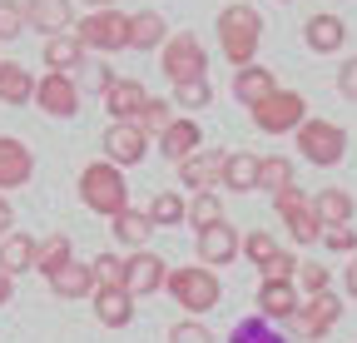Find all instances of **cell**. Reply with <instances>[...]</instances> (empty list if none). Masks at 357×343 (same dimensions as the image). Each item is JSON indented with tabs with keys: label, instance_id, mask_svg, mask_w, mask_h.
<instances>
[{
	"label": "cell",
	"instance_id": "1",
	"mask_svg": "<svg viewBox=\"0 0 357 343\" xmlns=\"http://www.w3.org/2000/svg\"><path fill=\"white\" fill-rule=\"evenodd\" d=\"M258 45H263V15L253 6H243V0L223 6L218 10V50H223V60L234 70H248L258 60Z\"/></svg>",
	"mask_w": 357,
	"mask_h": 343
},
{
	"label": "cell",
	"instance_id": "2",
	"mask_svg": "<svg viewBox=\"0 0 357 343\" xmlns=\"http://www.w3.org/2000/svg\"><path fill=\"white\" fill-rule=\"evenodd\" d=\"M79 199L84 209H95L100 219H119V214L129 209V180L124 169H114L109 159H95L79 169Z\"/></svg>",
	"mask_w": 357,
	"mask_h": 343
},
{
	"label": "cell",
	"instance_id": "3",
	"mask_svg": "<svg viewBox=\"0 0 357 343\" xmlns=\"http://www.w3.org/2000/svg\"><path fill=\"white\" fill-rule=\"evenodd\" d=\"M169 298L178 309H184L189 319H199V314H208V309H218V298H223V284H218V274L213 269H204V264H184V269H169Z\"/></svg>",
	"mask_w": 357,
	"mask_h": 343
},
{
	"label": "cell",
	"instance_id": "4",
	"mask_svg": "<svg viewBox=\"0 0 357 343\" xmlns=\"http://www.w3.org/2000/svg\"><path fill=\"white\" fill-rule=\"evenodd\" d=\"M159 70L169 75V85H189V80H208V50L194 30H178L164 40L159 50Z\"/></svg>",
	"mask_w": 357,
	"mask_h": 343
},
{
	"label": "cell",
	"instance_id": "5",
	"mask_svg": "<svg viewBox=\"0 0 357 343\" xmlns=\"http://www.w3.org/2000/svg\"><path fill=\"white\" fill-rule=\"evenodd\" d=\"M298 154L307 159V164H318V169H333V164H342V154H347V130L342 124H333V119H303L298 124Z\"/></svg>",
	"mask_w": 357,
	"mask_h": 343
},
{
	"label": "cell",
	"instance_id": "6",
	"mask_svg": "<svg viewBox=\"0 0 357 343\" xmlns=\"http://www.w3.org/2000/svg\"><path fill=\"white\" fill-rule=\"evenodd\" d=\"M75 40L84 50H100V55L129 50V15L124 10H89L84 20H75Z\"/></svg>",
	"mask_w": 357,
	"mask_h": 343
},
{
	"label": "cell",
	"instance_id": "7",
	"mask_svg": "<svg viewBox=\"0 0 357 343\" xmlns=\"http://www.w3.org/2000/svg\"><path fill=\"white\" fill-rule=\"evenodd\" d=\"M248 115H253V124H258L263 135H298V124L307 119V100L298 90H278V95H268Z\"/></svg>",
	"mask_w": 357,
	"mask_h": 343
},
{
	"label": "cell",
	"instance_id": "8",
	"mask_svg": "<svg viewBox=\"0 0 357 343\" xmlns=\"http://www.w3.org/2000/svg\"><path fill=\"white\" fill-rule=\"evenodd\" d=\"M342 323V298L328 289V293H318V298H303V309H298V319H293V328H298V338H328L333 328Z\"/></svg>",
	"mask_w": 357,
	"mask_h": 343
},
{
	"label": "cell",
	"instance_id": "9",
	"mask_svg": "<svg viewBox=\"0 0 357 343\" xmlns=\"http://www.w3.org/2000/svg\"><path fill=\"white\" fill-rule=\"evenodd\" d=\"M169 284V264L159 259L154 249H139L124 259V293L129 298H144V293H159Z\"/></svg>",
	"mask_w": 357,
	"mask_h": 343
},
{
	"label": "cell",
	"instance_id": "10",
	"mask_svg": "<svg viewBox=\"0 0 357 343\" xmlns=\"http://www.w3.org/2000/svg\"><path fill=\"white\" fill-rule=\"evenodd\" d=\"M35 105L50 119H75L79 115V85L70 75H40L35 80Z\"/></svg>",
	"mask_w": 357,
	"mask_h": 343
},
{
	"label": "cell",
	"instance_id": "11",
	"mask_svg": "<svg viewBox=\"0 0 357 343\" xmlns=\"http://www.w3.org/2000/svg\"><path fill=\"white\" fill-rule=\"evenodd\" d=\"M25 6V25L40 30L45 40H55V35H70L75 30V10H70V0H20Z\"/></svg>",
	"mask_w": 357,
	"mask_h": 343
},
{
	"label": "cell",
	"instance_id": "12",
	"mask_svg": "<svg viewBox=\"0 0 357 343\" xmlns=\"http://www.w3.org/2000/svg\"><path fill=\"white\" fill-rule=\"evenodd\" d=\"M303 45L312 55H337L347 45V20L333 15V10H318V15H307L303 20Z\"/></svg>",
	"mask_w": 357,
	"mask_h": 343
},
{
	"label": "cell",
	"instance_id": "13",
	"mask_svg": "<svg viewBox=\"0 0 357 343\" xmlns=\"http://www.w3.org/2000/svg\"><path fill=\"white\" fill-rule=\"evenodd\" d=\"M144 154H149V135L139 130V124H109V130H105V159L114 169L139 164Z\"/></svg>",
	"mask_w": 357,
	"mask_h": 343
},
{
	"label": "cell",
	"instance_id": "14",
	"mask_svg": "<svg viewBox=\"0 0 357 343\" xmlns=\"http://www.w3.org/2000/svg\"><path fill=\"white\" fill-rule=\"evenodd\" d=\"M30 175H35V154H30V145L15 140V135H0V194H10V189L30 184Z\"/></svg>",
	"mask_w": 357,
	"mask_h": 343
},
{
	"label": "cell",
	"instance_id": "15",
	"mask_svg": "<svg viewBox=\"0 0 357 343\" xmlns=\"http://www.w3.org/2000/svg\"><path fill=\"white\" fill-rule=\"evenodd\" d=\"M238 254H243V239H238V229H234L229 219L199 234V259H204V269H223V264H234Z\"/></svg>",
	"mask_w": 357,
	"mask_h": 343
},
{
	"label": "cell",
	"instance_id": "16",
	"mask_svg": "<svg viewBox=\"0 0 357 343\" xmlns=\"http://www.w3.org/2000/svg\"><path fill=\"white\" fill-rule=\"evenodd\" d=\"M223 154H229V149H199V154H189L184 164H178V180H184V189L208 194L213 184H223Z\"/></svg>",
	"mask_w": 357,
	"mask_h": 343
},
{
	"label": "cell",
	"instance_id": "17",
	"mask_svg": "<svg viewBox=\"0 0 357 343\" xmlns=\"http://www.w3.org/2000/svg\"><path fill=\"white\" fill-rule=\"evenodd\" d=\"M298 309H303L298 284H258V319H268V323H293Z\"/></svg>",
	"mask_w": 357,
	"mask_h": 343
},
{
	"label": "cell",
	"instance_id": "18",
	"mask_svg": "<svg viewBox=\"0 0 357 343\" xmlns=\"http://www.w3.org/2000/svg\"><path fill=\"white\" fill-rule=\"evenodd\" d=\"M144 100H149V90L139 80H114L109 90H105V115H109V124H134L139 119V110H144Z\"/></svg>",
	"mask_w": 357,
	"mask_h": 343
},
{
	"label": "cell",
	"instance_id": "19",
	"mask_svg": "<svg viewBox=\"0 0 357 343\" xmlns=\"http://www.w3.org/2000/svg\"><path fill=\"white\" fill-rule=\"evenodd\" d=\"M159 149H164V159H174V164H184L189 154H199L204 149V130L189 119V115H178L169 130L159 135Z\"/></svg>",
	"mask_w": 357,
	"mask_h": 343
},
{
	"label": "cell",
	"instance_id": "20",
	"mask_svg": "<svg viewBox=\"0 0 357 343\" xmlns=\"http://www.w3.org/2000/svg\"><path fill=\"white\" fill-rule=\"evenodd\" d=\"M234 95L248 105V110H258L268 95H278V80H273V70L268 65H248V70H234Z\"/></svg>",
	"mask_w": 357,
	"mask_h": 343
},
{
	"label": "cell",
	"instance_id": "21",
	"mask_svg": "<svg viewBox=\"0 0 357 343\" xmlns=\"http://www.w3.org/2000/svg\"><path fill=\"white\" fill-rule=\"evenodd\" d=\"M169 40V20L159 10H134L129 15V50H164Z\"/></svg>",
	"mask_w": 357,
	"mask_h": 343
},
{
	"label": "cell",
	"instance_id": "22",
	"mask_svg": "<svg viewBox=\"0 0 357 343\" xmlns=\"http://www.w3.org/2000/svg\"><path fill=\"white\" fill-rule=\"evenodd\" d=\"M258 164H263V154L229 149V154H223V189H234V194H248V189H258Z\"/></svg>",
	"mask_w": 357,
	"mask_h": 343
},
{
	"label": "cell",
	"instance_id": "23",
	"mask_svg": "<svg viewBox=\"0 0 357 343\" xmlns=\"http://www.w3.org/2000/svg\"><path fill=\"white\" fill-rule=\"evenodd\" d=\"M95 319L105 323V328H129L134 323V298L124 293V289H95Z\"/></svg>",
	"mask_w": 357,
	"mask_h": 343
},
{
	"label": "cell",
	"instance_id": "24",
	"mask_svg": "<svg viewBox=\"0 0 357 343\" xmlns=\"http://www.w3.org/2000/svg\"><path fill=\"white\" fill-rule=\"evenodd\" d=\"M50 293L55 298H95V269L84 259H70L55 279H50Z\"/></svg>",
	"mask_w": 357,
	"mask_h": 343
},
{
	"label": "cell",
	"instance_id": "25",
	"mask_svg": "<svg viewBox=\"0 0 357 343\" xmlns=\"http://www.w3.org/2000/svg\"><path fill=\"white\" fill-rule=\"evenodd\" d=\"M312 214L323 229H347L352 224V194L347 189H318L312 194Z\"/></svg>",
	"mask_w": 357,
	"mask_h": 343
},
{
	"label": "cell",
	"instance_id": "26",
	"mask_svg": "<svg viewBox=\"0 0 357 343\" xmlns=\"http://www.w3.org/2000/svg\"><path fill=\"white\" fill-rule=\"evenodd\" d=\"M35 100V75L20 60H0V105H30Z\"/></svg>",
	"mask_w": 357,
	"mask_h": 343
},
{
	"label": "cell",
	"instance_id": "27",
	"mask_svg": "<svg viewBox=\"0 0 357 343\" xmlns=\"http://www.w3.org/2000/svg\"><path fill=\"white\" fill-rule=\"evenodd\" d=\"M45 65H50V75H75L79 65H84V45L75 40V30L70 35H55V40H45V55H40Z\"/></svg>",
	"mask_w": 357,
	"mask_h": 343
},
{
	"label": "cell",
	"instance_id": "28",
	"mask_svg": "<svg viewBox=\"0 0 357 343\" xmlns=\"http://www.w3.org/2000/svg\"><path fill=\"white\" fill-rule=\"evenodd\" d=\"M35 249H40V239H30V234H10V239H0V274L15 279V274L35 269Z\"/></svg>",
	"mask_w": 357,
	"mask_h": 343
},
{
	"label": "cell",
	"instance_id": "29",
	"mask_svg": "<svg viewBox=\"0 0 357 343\" xmlns=\"http://www.w3.org/2000/svg\"><path fill=\"white\" fill-rule=\"evenodd\" d=\"M144 214H149V224H154V229H174V224H184V219H189V199L178 194V189H159V194L149 199Z\"/></svg>",
	"mask_w": 357,
	"mask_h": 343
},
{
	"label": "cell",
	"instance_id": "30",
	"mask_svg": "<svg viewBox=\"0 0 357 343\" xmlns=\"http://www.w3.org/2000/svg\"><path fill=\"white\" fill-rule=\"evenodd\" d=\"M109 229H114V239H119L124 249H134V254H139V249L149 244V234H154V224H149L144 209H124L119 219H109Z\"/></svg>",
	"mask_w": 357,
	"mask_h": 343
},
{
	"label": "cell",
	"instance_id": "31",
	"mask_svg": "<svg viewBox=\"0 0 357 343\" xmlns=\"http://www.w3.org/2000/svg\"><path fill=\"white\" fill-rule=\"evenodd\" d=\"M75 259V244H70V234H50V239H40V249H35V269L45 274V279H55L65 264Z\"/></svg>",
	"mask_w": 357,
	"mask_h": 343
},
{
	"label": "cell",
	"instance_id": "32",
	"mask_svg": "<svg viewBox=\"0 0 357 343\" xmlns=\"http://www.w3.org/2000/svg\"><path fill=\"white\" fill-rule=\"evenodd\" d=\"M288 184H298V180H293V159H283V154H263V164H258V189L283 194Z\"/></svg>",
	"mask_w": 357,
	"mask_h": 343
},
{
	"label": "cell",
	"instance_id": "33",
	"mask_svg": "<svg viewBox=\"0 0 357 343\" xmlns=\"http://www.w3.org/2000/svg\"><path fill=\"white\" fill-rule=\"evenodd\" d=\"M293 284H298V293H303V298H318V293H328V289H333V274H328V264H323V259H303Z\"/></svg>",
	"mask_w": 357,
	"mask_h": 343
},
{
	"label": "cell",
	"instance_id": "34",
	"mask_svg": "<svg viewBox=\"0 0 357 343\" xmlns=\"http://www.w3.org/2000/svg\"><path fill=\"white\" fill-rule=\"evenodd\" d=\"M134 124H139V130H144L149 140H159V135L169 130V124H174V105H169V100H154V95H149V100H144V110H139V119H134Z\"/></svg>",
	"mask_w": 357,
	"mask_h": 343
},
{
	"label": "cell",
	"instance_id": "35",
	"mask_svg": "<svg viewBox=\"0 0 357 343\" xmlns=\"http://www.w3.org/2000/svg\"><path fill=\"white\" fill-rule=\"evenodd\" d=\"M189 224L204 234V229H213V224H223V199L208 189V194H194L189 199Z\"/></svg>",
	"mask_w": 357,
	"mask_h": 343
},
{
	"label": "cell",
	"instance_id": "36",
	"mask_svg": "<svg viewBox=\"0 0 357 343\" xmlns=\"http://www.w3.org/2000/svg\"><path fill=\"white\" fill-rule=\"evenodd\" d=\"M169 105H178L184 115H194V110H208V105H213V85H208V80L174 85V100H169Z\"/></svg>",
	"mask_w": 357,
	"mask_h": 343
},
{
	"label": "cell",
	"instance_id": "37",
	"mask_svg": "<svg viewBox=\"0 0 357 343\" xmlns=\"http://www.w3.org/2000/svg\"><path fill=\"white\" fill-rule=\"evenodd\" d=\"M283 224H288L293 244H318V239H323V224H318V214H312V199H307L303 209H293Z\"/></svg>",
	"mask_w": 357,
	"mask_h": 343
},
{
	"label": "cell",
	"instance_id": "38",
	"mask_svg": "<svg viewBox=\"0 0 357 343\" xmlns=\"http://www.w3.org/2000/svg\"><path fill=\"white\" fill-rule=\"evenodd\" d=\"M298 264H303L298 254L278 249V254H273V259H268V264H263L258 274H263V284H293V279H298Z\"/></svg>",
	"mask_w": 357,
	"mask_h": 343
},
{
	"label": "cell",
	"instance_id": "39",
	"mask_svg": "<svg viewBox=\"0 0 357 343\" xmlns=\"http://www.w3.org/2000/svg\"><path fill=\"white\" fill-rule=\"evenodd\" d=\"M273 254H278V239L273 234H268V229H253V234H243V259L248 264H268V259H273Z\"/></svg>",
	"mask_w": 357,
	"mask_h": 343
},
{
	"label": "cell",
	"instance_id": "40",
	"mask_svg": "<svg viewBox=\"0 0 357 343\" xmlns=\"http://www.w3.org/2000/svg\"><path fill=\"white\" fill-rule=\"evenodd\" d=\"M89 269H95V289H124V259L119 254H100Z\"/></svg>",
	"mask_w": 357,
	"mask_h": 343
},
{
	"label": "cell",
	"instance_id": "41",
	"mask_svg": "<svg viewBox=\"0 0 357 343\" xmlns=\"http://www.w3.org/2000/svg\"><path fill=\"white\" fill-rule=\"evenodd\" d=\"M234 343H283L273 328H268V319H243L234 328Z\"/></svg>",
	"mask_w": 357,
	"mask_h": 343
},
{
	"label": "cell",
	"instance_id": "42",
	"mask_svg": "<svg viewBox=\"0 0 357 343\" xmlns=\"http://www.w3.org/2000/svg\"><path fill=\"white\" fill-rule=\"evenodd\" d=\"M25 30V6L20 0H0V40H15Z\"/></svg>",
	"mask_w": 357,
	"mask_h": 343
},
{
	"label": "cell",
	"instance_id": "43",
	"mask_svg": "<svg viewBox=\"0 0 357 343\" xmlns=\"http://www.w3.org/2000/svg\"><path fill=\"white\" fill-rule=\"evenodd\" d=\"M169 343H213V333H208L199 319H178V323L169 328Z\"/></svg>",
	"mask_w": 357,
	"mask_h": 343
},
{
	"label": "cell",
	"instance_id": "44",
	"mask_svg": "<svg viewBox=\"0 0 357 343\" xmlns=\"http://www.w3.org/2000/svg\"><path fill=\"white\" fill-rule=\"evenodd\" d=\"M323 249H333V254H357V234H352V229H323Z\"/></svg>",
	"mask_w": 357,
	"mask_h": 343
},
{
	"label": "cell",
	"instance_id": "45",
	"mask_svg": "<svg viewBox=\"0 0 357 343\" xmlns=\"http://www.w3.org/2000/svg\"><path fill=\"white\" fill-rule=\"evenodd\" d=\"M337 95L357 105V55H352V60H342V70H337Z\"/></svg>",
	"mask_w": 357,
	"mask_h": 343
},
{
	"label": "cell",
	"instance_id": "46",
	"mask_svg": "<svg viewBox=\"0 0 357 343\" xmlns=\"http://www.w3.org/2000/svg\"><path fill=\"white\" fill-rule=\"evenodd\" d=\"M303 204H307V194H303L298 184H288L283 194H273V209L283 214V219H288V214H293V209H303Z\"/></svg>",
	"mask_w": 357,
	"mask_h": 343
},
{
	"label": "cell",
	"instance_id": "47",
	"mask_svg": "<svg viewBox=\"0 0 357 343\" xmlns=\"http://www.w3.org/2000/svg\"><path fill=\"white\" fill-rule=\"evenodd\" d=\"M10 224H15V209H10V199H6V194H0V239H10V234H15Z\"/></svg>",
	"mask_w": 357,
	"mask_h": 343
},
{
	"label": "cell",
	"instance_id": "48",
	"mask_svg": "<svg viewBox=\"0 0 357 343\" xmlns=\"http://www.w3.org/2000/svg\"><path fill=\"white\" fill-rule=\"evenodd\" d=\"M342 284H347V298H357V254H352V264H347V274H342Z\"/></svg>",
	"mask_w": 357,
	"mask_h": 343
},
{
	"label": "cell",
	"instance_id": "49",
	"mask_svg": "<svg viewBox=\"0 0 357 343\" xmlns=\"http://www.w3.org/2000/svg\"><path fill=\"white\" fill-rule=\"evenodd\" d=\"M10 298H15V284H10L6 274H0V309H6V304H10Z\"/></svg>",
	"mask_w": 357,
	"mask_h": 343
},
{
	"label": "cell",
	"instance_id": "50",
	"mask_svg": "<svg viewBox=\"0 0 357 343\" xmlns=\"http://www.w3.org/2000/svg\"><path fill=\"white\" fill-rule=\"evenodd\" d=\"M89 10H114V0H84Z\"/></svg>",
	"mask_w": 357,
	"mask_h": 343
},
{
	"label": "cell",
	"instance_id": "51",
	"mask_svg": "<svg viewBox=\"0 0 357 343\" xmlns=\"http://www.w3.org/2000/svg\"><path fill=\"white\" fill-rule=\"evenodd\" d=\"M283 6H293V0H283Z\"/></svg>",
	"mask_w": 357,
	"mask_h": 343
}]
</instances>
